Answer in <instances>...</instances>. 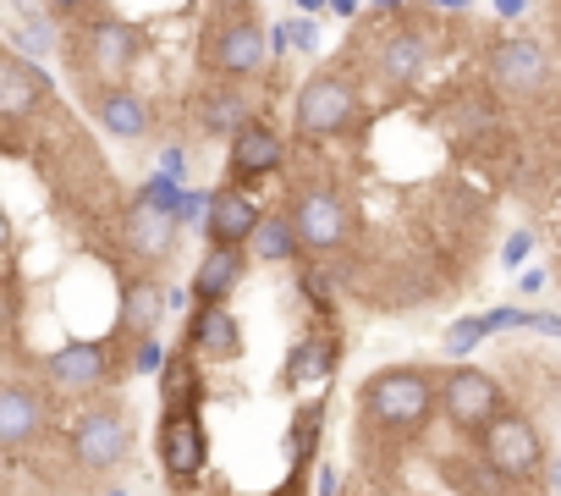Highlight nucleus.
<instances>
[{"mask_svg":"<svg viewBox=\"0 0 561 496\" xmlns=\"http://www.w3.org/2000/svg\"><path fill=\"white\" fill-rule=\"evenodd\" d=\"M248 248H253V260H264V266H287V260H298L304 243L293 232V215H264Z\"/></svg>","mask_w":561,"mask_h":496,"instance_id":"26","label":"nucleus"},{"mask_svg":"<svg viewBox=\"0 0 561 496\" xmlns=\"http://www.w3.org/2000/svg\"><path fill=\"white\" fill-rule=\"evenodd\" d=\"M154 458L160 469L176 480V485H193L209 463V430H204V414H160V430H154Z\"/></svg>","mask_w":561,"mask_h":496,"instance_id":"9","label":"nucleus"},{"mask_svg":"<svg viewBox=\"0 0 561 496\" xmlns=\"http://www.w3.org/2000/svg\"><path fill=\"white\" fill-rule=\"evenodd\" d=\"M45 100H50V72L12 50H0V122H23Z\"/></svg>","mask_w":561,"mask_h":496,"instance_id":"17","label":"nucleus"},{"mask_svg":"<svg viewBox=\"0 0 561 496\" xmlns=\"http://www.w3.org/2000/svg\"><path fill=\"white\" fill-rule=\"evenodd\" d=\"M242 277H248L242 248H209V255L198 260V271H193V282H187L193 309H226V298L242 288Z\"/></svg>","mask_w":561,"mask_h":496,"instance_id":"19","label":"nucleus"},{"mask_svg":"<svg viewBox=\"0 0 561 496\" xmlns=\"http://www.w3.org/2000/svg\"><path fill=\"white\" fill-rule=\"evenodd\" d=\"M198 61H204V72H215V78H253V72L270 61V34L259 29V18L231 12V18H220V23L204 34Z\"/></svg>","mask_w":561,"mask_h":496,"instance_id":"5","label":"nucleus"},{"mask_svg":"<svg viewBox=\"0 0 561 496\" xmlns=\"http://www.w3.org/2000/svg\"><path fill=\"white\" fill-rule=\"evenodd\" d=\"M424 67H430V40H424L419 29H397V34L380 40V61H375L380 83H391V89H413V83L424 78Z\"/></svg>","mask_w":561,"mask_h":496,"instance_id":"22","label":"nucleus"},{"mask_svg":"<svg viewBox=\"0 0 561 496\" xmlns=\"http://www.w3.org/2000/svg\"><path fill=\"white\" fill-rule=\"evenodd\" d=\"M304 293H309V304H314L320 315L336 304V293H331V277H325V271H304Z\"/></svg>","mask_w":561,"mask_h":496,"instance_id":"29","label":"nucleus"},{"mask_svg":"<svg viewBox=\"0 0 561 496\" xmlns=\"http://www.w3.org/2000/svg\"><path fill=\"white\" fill-rule=\"evenodd\" d=\"M259 221H264V210L253 204V193H242V188H215L209 193V210H204V237H209V248H248L253 243V232H259Z\"/></svg>","mask_w":561,"mask_h":496,"instance_id":"14","label":"nucleus"},{"mask_svg":"<svg viewBox=\"0 0 561 496\" xmlns=\"http://www.w3.org/2000/svg\"><path fill=\"white\" fill-rule=\"evenodd\" d=\"M479 447H484V463H490L501 480H534V474L545 469V436H539V425H534L528 414H517V408H506V414L479 436Z\"/></svg>","mask_w":561,"mask_h":496,"instance_id":"7","label":"nucleus"},{"mask_svg":"<svg viewBox=\"0 0 561 496\" xmlns=\"http://www.w3.org/2000/svg\"><path fill=\"white\" fill-rule=\"evenodd\" d=\"M89 111H94V122H100L111 138H122V144H138V138L149 133V100H144L138 89H127V83L94 89V94H89Z\"/></svg>","mask_w":561,"mask_h":496,"instance_id":"21","label":"nucleus"},{"mask_svg":"<svg viewBox=\"0 0 561 496\" xmlns=\"http://www.w3.org/2000/svg\"><path fill=\"white\" fill-rule=\"evenodd\" d=\"M253 122V105H248V94H237V89H209L204 94V105H198V127L204 133H242Z\"/></svg>","mask_w":561,"mask_h":496,"instance_id":"25","label":"nucleus"},{"mask_svg":"<svg viewBox=\"0 0 561 496\" xmlns=\"http://www.w3.org/2000/svg\"><path fill=\"white\" fill-rule=\"evenodd\" d=\"M545 288V271H523V293H539Z\"/></svg>","mask_w":561,"mask_h":496,"instance_id":"34","label":"nucleus"},{"mask_svg":"<svg viewBox=\"0 0 561 496\" xmlns=\"http://www.w3.org/2000/svg\"><path fill=\"white\" fill-rule=\"evenodd\" d=\"M280 160H287V144H280V133H275L264 116H253V122L231 138V149H226V177H231V188L248 193V182L275 177Z\"/></svg>","mask_w":561,"mask_h":496,"instance_id":"12","label":"nucleus"},{"mask_svg":"<svg viewBox=\"0 0 561 496\" xmlns=\"http://www.w3.org/2000/svg\"><path fill=\"white\" fill-rule=\"evenodd\" d=\"M358 408L375 430L419 436L440 414V375H430L419 364H386L358 386Z\"/></svg>","mask_w":561,"mask_h":496,"instance_id":"1","label":"nucleus"},{"mask_svg":"<svg viewBox=\"0 0 561 496\" xmlns=\"http://www.w3.org/2000/svg\"><path fill=\"white\" fill-rule=\"evenodd\" d=\"M490 78L512 94H539L550 83V56L539 50V40L528 34H506L490 45Z\"/></svg>","mask_w":561,"mask_h":496,"instance_id":"13","label":"nucleus"},{"mask_svg":"<svg viewBox=\"0 0 561 496\" xmlns=\"http://www.w3.org/2000/svg\"><path fill=\"white\" fill-rule=\"evenodd\" d=\"M39 370H45V381L56 392H100V386H111L122 375L111 342H67V348L45 353Z\"/></svg>","mask_w":561,"mask_h":496,"instance_id":"10","label":"nucleus"},{"mask_svg":"<svg viewBox=\"0 0 561 496\" xmlns=\"http://www.w3.org/2000/svg\"><path fill=\"white\" fill-rule=\"evenodd\" d=\"M204 408V370L193 353H165L160 370V414H198Z\"/></svg>","mask_w":561,"mask_h":496,"instance_id":"23","label":"nucleus"},{"mask_svg":"<svg viewBox=\"0 0 561 496\" xmlns=\"http://www.w3.org/2000/svg\"><path fill=\"white\" fill-rule=\"evenodd\" d=\"M484 337H490V331H484V320H479V315H462V320H451V326H446V353H451V359H462V353H473Z\"/></svg>","mask_w":561,"mask_h":496,"instance_id":"27","label":"nucleus"},{"mask_svg":"<svg viewBox=\"0 0 561 496\" xmlns=\"http://www.w3.org/2000/svg\"><path fill=\"white\" fill-rule=\"evenodd\" d=\"M528 255H534V232H523V226H517V232H512V237L501 243V260H506V266L517 271V266H523Z\"/></svg>","mask_w":561,"mask_h":496,"instance_id":"30","label":"nucleus"},{"mask_svg":"<svg viewBox=\"0 0 561 496\" xmlns=\"http://www.w3.org/2000/svg\"><path fill=\"white\" fill-rule=\"evenodd\" d=\"M353 122H358V83H353L342 67H325V72H314V78L298 89L293 127H298L304 138H342Z\"/></svg>","mask_w":561,"mask_h":496,"instance_id":"4","label":"nucleus"},{"mask_svg":"<svg viewBox=\"0 0 561 496\" xmlns=\"http://www.w3.org/2000/svg\"><path fill=\"white\" fill-rule=\"evenodd\" d=\"M523 12H528L523 0H501V7H495V18H501V23H512V18H523Z\"/></svg>","mask_w":561,"mask_h":496,"instance_id":"33","label":"nucleus"},{"mask_svg":"<svg viewBox=\"0 0 561 496\" xmlns=\"http://www.w3.org/2000/svg\"><path fill=\"white\" fill-rule=\"evenodd\" d=\"M556 491H561V469H556Z\"/></svg>","mask_w":561,"mask_h":496,"instance_id":"36","label":"nucleus"},{"mask_svg":"<svg viewBox=\"0 0 561 496\" xmlns=\"http://www.w3.org/2000/svg\"><path fill=\"white\" fill-rule=\"evenodd\" d=\"M440 414L462 430V436H484L501 414H506V392L495 375L473 370V364H451L440 375Z\"/></svg>","mask_w":561,"mask_h":496,"instance_id":"6","label":"nucleus"},{"mask_svg":"<svg viewBox=\"0 0 561 496\" xmlns=\"http://www.w3.org/2000/svg\"><path fill=\"white\" fill-rule=\"evenodd\" d=\"M342 331H304L298 342H293V353H287V364H280V386L287 392H298V386H309V381H331L336 375V364H342Z\"/></svg>","mask_w":561,"mask_h":496,"instance_id":"20","label":"nucleus"},{"mask_svg":"<svg viewBox=\"0 0 561 496\" xmlns=\"http://www.w3.org/2000/svg\"><path fill=\"white\" fill-rule=\"evenodd\" d=\"M165 315H171V309H165V282H154L149 271L122 282L116 337H127V342H149V337L160 331V320H165Z\"/></svg>","mask_w":561,"mask_h":496,"instance_id":"18","label":"nucleus"},{"mask_svg":"<svg viewBox=\"0 0 561 496\" xmlns=\"http://www.w3.org/2000/svg\"><path fill=\"white\" fill-rule=\"evenodd\" d=\"M320 496H336V469H320Z\"/></svg>","mask_w":561,"mask_h":496,"instance_id":"35","label":"nucleus"},{"mask_svg":"<svg viewBox=\"0 0 561 496\" xmlns=\"http://www.w3.org/2000/svg\"><path fill=\"white\" fill-rule=\"evenodd\" d=\"M270 50H275V56L293 50V23H275V29H270Z\"/></svg>","mask_w":561,"mask_h":496,"instance_id":"32","label":"nucleus"},{"mask_svg":"<svg viewBox=\"0 0 561 496\" xmlns=\"http://www.w3.org/2000/svg\"><path fill=\"white\" fill-rule=\"evenodd\" d=\"M50 430V403L28 381H0V452L39 447Z\"/></svg>","mask_w":561,"mask_h":496,"instance_id":"11","label":"nucleus"},{"mask_svg":"<svg viewBox=\"0 0 561 496\" xmlns=\"http://www.w3.org/2000/svg\"><path fill=\"white\" fill-rule=\"evenodd\" d=\"M353 204L336 188H304L293 199V232L309 255H336L342 243H353Z\"/></svg>","mask_w":561,"mask_h":496,"instance_id":"8","label":"nucleus"},{"mask_svg":"<svg viewBox=\"0 0 561 496\" xmlns=\"http://www.w3.org/2000/svg\"><path fill=\"white\" fill-rule=\"evenodd\" d=\"M133 370H138V375H160V370H165V348H160L154 337H149V342H133Z\"/></svg>","mask_w":561,"mask_h":496,"instance_id":"28","label":"nucleus"},{"mask_svg":"<svg viewBox=\"0 0 561 496\" xmlns=\"http://www.w3.org/2000/svg\"><path fill=\"white\" fill-rule=\"evenodd\" d=\"M320 430H325V397H309L298 414H293V430H287V458H293V480L309 474L314 452H320Z\"/></svg>","mask_w":561,"mask_h":496,"instance_id":"24","label":"nucleus"},{"mask_svg":"<svg viewBox=\"0 0 561 496\" xmlns=\"http://www.w3.org/2000/svg\"><path fill=\"white\" fill-rule=\"evenodd\" d=\"M160 177H165V182H182V149H176V144L160 155Z\"/></svg>","mask_w":561,"mask_h":496,"instance_id":"31","label":"nucleus"},{"mask_svg":"<svg viewBox=\"0 0 561 496\" xmlns=\"http://www.w3.org/2000/svg\"><path fill=\"white\" fill-rule=\"evenodd\" d=\"M111 496H127V491H111Z\"/></svg>","mask_w":561,"mask_h":496,"instance_id":"37","label":"nucleus"},{"mask_svg":"<svg viewBox=\"0 0 561 496\" xmlns=\"http://www.w3.org/2000/svg\"><path fill=\"white\" fill-rule=\"evenodd\" d=\"M78 18H83V34H61V50H67L72 72L94 78L100 89L127 83V72L149 50L144 29L127 23V18H116V12H78Z\"/></svg>","mask_w":561,"mask_h":496,"instance_id":"2","label":"nucleus"},{"mask_svg":"<svg viewBox=\"0 0 561 496\" xmlns=\"http://www.w3.org/2000/svg\"><path fill=\"white\" fill-rule=\"evenodd\" d=\"M242 348H248V337H242V320H237L231 309H193V315H187L182 353L209 359V364H237Z\"/></svg>","mask_w":561,"mask_h":496,"instance_id":"15","label":"nucleus"},{"mask_svg":"<svg viewBox=\"0 0 561 496\" xmlns=\"http://www.w3.org/2000/svg\"><path fill=\"white\" fill-rule=\"evenodd\" d=\"M67 452H72V463L89 469V474L116 469V463L133 452V414H127V403H116V397L89 403V408L72 419V430H67Z\"/></svg>","mask_w":561,"mask_h":496,"instance_id":"3","label":"nucleus"},{"mask_svg":"<svg viewBox=\"0 0 561 496\" xmlns=\"http://www.w3.org/2000/svg\"><path fill=\"white\" fill-rule=\"evenodd\" d=\"M176 232H182L176 215H171V210H154V204H144V199H138V204L127 210V221H122L127 255H133L138 266H149V271L165 266V260L176 255Z\"/></svg>","mask_w":561,"mask_h":496,"instance_id":"16","label":"nucleus"}]
</instances>
